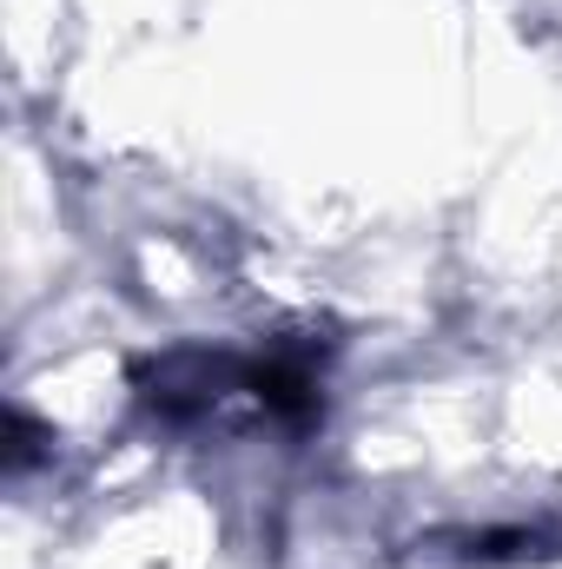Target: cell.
<instances>
[{
	"mask_svg": "<svg viewBox=\"0 0 562 569\" xmlns=\"http://www.w3.org/2000/svg\"><path fill=\"white\" fill-rule=\"evenodd\" d=\"M133 385H140V405L159 425H192V418L219 411L232 391H252V358L212 351V345H179V351L145 358Z\"/></svg>",
	"mask_w": 562,
	"mask_h": 569,
	"instance_id": "1",
	"label": "cell"
},
{
	"mask_svg": "<svg viewBox=\"0 0 562 569\" xmlns=\"http://www.w3.org/2000/svg\"><path fill=\"white\" fill-rule=\"evenodd\" d=\"M463 550H456V563H536V557H556L550 550V537L543 530H476V537H456Z\"/></svg>",
	"mask_w": 562,
	"mask_h": 569,
	"instance_id": "2",
	"label": "cell"
}]
</instances>
